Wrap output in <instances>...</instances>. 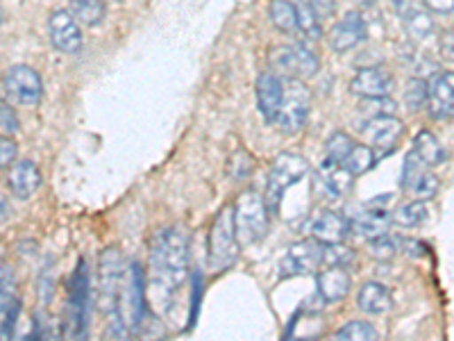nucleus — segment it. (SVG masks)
I'll list each match as a JSON object with an SVG mask.
<instances>
[{"mask_svg":"<svg viewBox=\"0 0 454 341\" xmlns=\"http://www.w3.org/2000/svg\"><path fill=\"white\" fill-rule=\"evenodd\" d=\"M355 262V253L340 243H323V264L325 266H350Z\"/></svg>","mask_w":454,"mask_h":341,"instance_id":"34","label":"nucleus"},{"mask_svg":"<svg viewBox=\"0 0 454 341\" xmlns=\"http://www.w3.org/2000/svg\"><path fill=\"white\" fill-rule=\"evenodd\" d=\"M307 5L316 12V16H318L320 21H323V19H330L336 12V0H307Z\"/></svg>","mask_w":454,"mask_h":341,"instance_id":"40","label":"nucleus"},{"mask_svg":"<svg viewBox=\"0 0 454 341\" xmlns=\"http://www.w3.org/2000/svg\"><path fill=\"white\" fill-rule=\"evenodd\" d=\"M309 176V162L298 153H279L275 162L270 164L269 178H266V189H263V202L269 207V212L278 214L282 207L284 194L289 192L291 186L298 185Z\"/></svg>","mask_w":454,"mask_h":341,"instance_id":"2","label":"nucleus"},{"mask_svg":"<svg viewBox=\"0 0 454 341\" xmlns=\"http://www.w3.org/2000/svg\"><path fill=\"white\" fill-rule=\"evenodd\" d=\"M3 19H5V12H3V7H0V23H3Z\"/></svg>","mask_w":454,"mask_h":341,"instance_id":"46","label":"nucleus"},{"mask_svg":"<svg viewBox=\"0 0 454 341\" xmlns=\"http://www.w3.org/2000/svg\"><path fill=\"white\" fill-rule=\"evenodd\" d=\"M192 269L189 237L182 227H161L150 243V282L164 303L184 287Z\"/></svg>","mask_w":454,"mask_h":341,"instance_id":"1","label":"nucleus"},{"mask_svg":"<svg viewBox=\"0 0 454 341\" xmlns=\"http://www.w3.org/2000/svg\"><path fill=\"white\" fill-rule=\"evenodd\" d=\"M425 221H427V205H425V201L403 202L391 214V223L400 227H419Z\"/></svg>","mask_w":454,"mask_h":341,"instance_id":"30","label":"nucleus"},{"mask_svg":"<svg viewBox=\"0 0 454 341\" xmlns=\"http://www.w3.org/2000/svg\"><path fill=\"white\" fill-rule=\"evenodd\" d=\"M393 3V7H395L397 12H404L409 7V3H411V0H391Z\"/></svg>","mask_w":454,"mask_h":341,"instance_id":"44","label":"nucleus"},{"mask_svg":"<svg viewBox=\"0 0 454 341\" xmlns=\"http://www.w3.org/2000/svg\"><path fill=\"white\" fill-rule=\"evenodd\" d=\"M19 157V146L10 137H0V169H10Z\"/></svg>","mask_w":454,"mask_h":341,"instance_id":"39","label":"nucleus"},{"mask_svg":"<svg viewBox=\"0 0 454 341\" xmlns=\"http://www.w3.org/2000/svg\"><path fill=\"white\" fill-rule=\"evenodd\" d=\"M336 339H343V341H375L377 339V330L372 328V323L368 321H350L346 326L340 328L336 332Z\"/></svg>","mask_w":454,"mask_h":341,"instance_id":"33","label":"nucleus"},{"mask_svg":"<svg viewBox=\"0 0 454 341\" xmlns=\"http://www.w3.org/2000/svg\"><path fill=\"white\" fill-rule=\"evenodd\" d=\"M234 230L241 246H254L269 234L270 214L257 192H243L234 202Z\"/></svg>","mask_w":454,"mask_h":341,"instance_id":"4","label":"nucleus"},{"mask_svg":"<svg viewBox=\"0 0 454 341\" xmlns=\"http://www.w3.org/2000/svg\"><path fill=\"white\" fill-rule=\"evenodd\" d=\"M403 189L413 198V201H429V198H434L439 194L441 180L434 176L427 166L420 164V162L409 153L407 160H404Z\"/></svg>","mask_w":454,"mask_h":341,"instance_id":"13","label":"nucleus"},{"mask_svg":"<svg viewBox=\"0 0 454 341\" xmlns=\"http://www.w3.org/2000/svg\"><path fill=\"white\" fill-rule=\"evenodd\" d=\"M125 259L123 255L116 249L105 250L103 258H100V310L109 316V323H112L114 332L116 335H125V330L121 328L119 316H116V298H119V287L121 278H123Z\"/></svg>","mask_w":454,"mask_h":341,"instance_id":"8","label":"nucleus"},{"mask_svg":"<svg viewBox=\"0 0 454 341\" xmlns=\"http://www.w3.org/2000/svg\"><path fill=\"white\" fill-rule=\"evenodd\" d=\"M388 227H391V212L377 210V207L359 212L350 221V233L359 234L362 239H375L380 234H387Z\"/></svg>","mask_w":454,"mask_h":341,"instance_id":"23","label":"nucleus"},{"mask_svg":"<svg viewBox=\"0 0 454 341\" xmlns=\"http://www.w3.org/2000/svg\"><path fill=\"white\" fill-rule=\"evenodd\" d=\"M352 278L343 266H327L325 271H320L318 278H316V289L318 296L325 303H340L346 300V296L350 294Z\"/></svg>","mask_w":454,"mask_h":341,"instance_id":"21","label":"nucleus"},{"mask_svg":"<svg viewBox=\"0 0 454 341\" xmlns=\"http://www.w3.org/2000/svg\"><path fill=\"white\" fill-rule=\"evenodd\" d=\"M407 14V32L416 39V42H425L434 35V21L429 12L425 10H411L404 12Z\"/></svg>","mask_w":454,"mask_h":341,"instance_id":"32","label":"nucleus"},{"mask_svg":"<svg viewBox=\"0 0 454 341\" xmlns=\"http://www.w3.org/2000/svg\"><path fill=\"white\" fill-rule=\"evenodd\" d=\"M0 132H7V135L16 132V116L5 105H0Z\"/></svg>","mask_w":454,"mask_h":341,"instance_id":"42","label":"nucleus"},{"mask_svg":"<svg viewBox=\"0 0 454 341\" xmlns=\"http://www.w3.org/2000/svg\"><path fill=\"white\" fill-rule=\"evenodd\" d=\"M269 67L282 80H309L320 71V59L300 44H284L270 48Z\"/></svg>","mask_w":454,"mask_h":341,"instance_id":"6","label":"nucleus"},{"mask_svg":"<svg viewBox=\"0 0 454 341\" xmlns=\"http://www.w3.org/2000/svg\"><path fill=\"white\" fill-rule=\"evenodd\" d=\"M429 116L434 121H450L454 112V75L443 71L427 83V99H425Z\"/></svg>","mask_w":454,"mask_h":341,"instance_id":"14","label":"nucleus"},{"mask_svg":"<svg viewBox=\"0 0 454 341\" xmlns=\"http://www.w3.org/2000/svg\"><path fill=\"white\" fill-rule=\"evenodd\" d=\"M10 205L5 202V198H0V223H5L10 218Z\"/></svg>","mask_w":454,"mask_h":341,"instance_id":"43","label":"nucleus"},{"mask_svg":"<svg viewBox=\"0 0 454 341\" xmlns=\"http://www.w3.org/2000/svg\"><path fill=\"white\" fill-rule=\"evenodd\" d=\"M239 253H241V243H239L237 230H234V207L225 205L214 218L209 237H207V264L214 274L227 271L230 266H234Z\"/></svg>","mask_w":454,"mask_h":341,"instance_id":"3","label":"nucleus"},{"mask_svg":"<svg viewBox=\"0 0 454 341\" xmlns=\"http://www.w3.org/2000/svg\"><path fill=\"white\" fill-rule=\"evenodd\" d=\"M395 89V78L391 71L382 67H366L355 73L350 83V91L359 99H377V96H391Z\"/></svg>","mask_w":454,"mask_h":341,"instance_id":"15","label":"nucleus"},{"mask_svg":"<svg viewBox=\"0 0 454 341\" xmlns=\"http://www.w3.org/2000/svg\"><path fill=\"white\" fill-rule=\"evenodd\" d=\"M404 132V123L395 114H380V116H368L362 125V137L372 150H393L400 144V137Z\"/></svg>","mask_w":454,"mask_h":341,"instance_id":"12","label":"nucleus"},{"mask_svg":"<svg viewBox=\"0 0 454 341\" xmlns=\"http://www.w3.org/2000/svg\"><path fill=\"white\" fill-rule=\"evenodd\" d=\"M356 305L366 314H384V312L391 310L393 296L382 282H366L356 294Z\"/></svg>","mask_w":454,"mask_h":341,"instance_id":"25","label":"nucleus"},{"mask_svg":"<svg viewBox=\"0 0 454 341\" xmlns=\"http://www.w3.org/2000/svg\"><path fill=\"white\" fill-rule=\"evenodd\" d=\"M314 185L316 189L325 194V198H340L346 196L348 192L352 189L355 185V176L348 173V169L339 162H332V160H323L318 166V173L314 176Z\"/></svg>","mask_w":454,"mask_h":341,"instance_id":"17","label":"nucleus"},{"mask_svg":"<svg viewBox=\"0 0 454 341\" xmlns=\"http://www.w3.org/2000/svg\"><path fill=\"white\" fill-rule=\"evenodd\" d=\"M68 12L80 26L93 28L105 19V3L103 0H71Z\"/></svg>","mask_w":454,"mask_h":341,"instance_id":"29","label":"nucleus"},{"mask_svg":"<svg viewBox=\"0 0 454 341\" xmlns=\"http://www.w3.org/2000/svg\"><path fill=\"white\" fill-rule=\"evenodd\" d=\"M356 5H364V7H368V5H372V3H375V0H355Z\"/></svg>","mask_w":454,"mask_h":341,"instance_id":"45","label":"nucleus"},{"mask_svg":"<svg viewBox=\"0 0 454 341\" xmlns=\"http://www.w3.org/2000/svg\"><path fill=\"white\" fill-rule=\"evenodd\" d=\"M323 266V243L318 239H305L289 246L286 255L279 259V278L311 275Z\"/></svg>","mask_w":454,"mask_h":341,"instance_id":"10","label":"nucleus"},{"mask_svg":"<svg viewBox=\"0 0 454 341\" xmlns=\"http://www.w3.org/2000/svg\"><path fill=\"white\" fill-rule=\"evenodd\" d=\"M368 242H371V246H368V249H371L372 258L382 259V262L395 258L397 249H400V242H397L395 237H388V233L380 234V237H375V239H368Z\"/></svg>","mask_w":454,"mask_h":341,"instance_id":"36","label":"nucleus"},{"mask_svg":"<svg viewBox=\"0 0 454 341\" xmlns=\"http://www.w3.org/2000/svg\"><path fill=\"white\" fill-rule=\"evenodd\" d=\"M116 3H125V0H116Z\"/></svg>","mask_w":454,"mask_h":341,"instance_id":"47","label":"nucleus"},{"mask_svg":"<svg viewBox=\"0 0 454 341\" xmlns=\"http://www.w3.org/2000/svg\"><path fill=\"white\" fill-rule=\"evenodd\" d=\"M295 10H298V30L295 32H300L309 42H318L323 36V26H320V19L316 16V12L307 3L295 5Z\"/></svg>","mask_w":454,"mask_h":341,"instance_id":"31","label":"nucleus"},{"mask_svg":"<svg viewBox=\"0 0 454 341\" xmlns=\"http://www.w3.org/2000/svg\"><path fill=\"white\" fill-rule=\"evenodd\" d=\"M375 162H377L375 150H372L368 144H356V141H355V144H352V148L348 150V155L343 157V162H340V164L346 166L350 176L359 178V176H366L368 170L375 166Z\"/></svg>","mask_w":454,"mask_h":341,"instance_id":"27","label":"nucleus"},{"mask_svg":"<svg viewBox=\"0 0 454 341\" xmlns=\"http://www.w3.org/2000/svg\"><path fill=\"white\" fill-rule=\"evenodd\" d=\"M311 237L320 243H340L350 234V221L334 210H320L309 223Z\"/></svg>","mask_w":454,"mask_h":341,"instance_id":"18","label":"nucleus"},{"mask_svg":"<svg viewBox=\"0 0 454 341\" xmlns=\"http://www.w3.org/2000/svg\"><path fill=\"white\" fill-rule=\"evenodd\" d=\"M269 16L273 26L284 35H294L298 30V10L291 0H270Z\"/></svg>","mask_w":454,"mask_h":341,"instance_id":"28","label":"nucleus"},{"mask_svg":"<svg viewBox=\"0 0 454 341\" xmlns=\"http://www.w3.org/2000/svg\"><path fill=\"white\" fill-rule=\"evenodd\" d=\"M366 35L368 32L364 16L359 12H348L339 23H334L327 42H330V48L334 52H348L355 46H359L366 39Z\"/></svg>","mask_w":454,"mask_h":341,"instance_id":"16","label":"nucleus"},{"mask_svg":"<svg viewBox=\"0 0 454 341\" xmlns=\"http://www.w3.org/2000/svg\"><path fill=\"white\" fill-rule=\"evenodd\" d=\"M397 105L391 96H377V99H364L362 112L366 116H380V114H395Z\"/></svg>","mask_w":454,"mask_h":341,"instance_id":"37","label":"nucleus"},{"mask_svg":"<svg viewBox=\"0 0 454 341\" xmlns=\"http://www.w3.org/2000/svg\"><path fill=\"white\" fill-rule=\"evenodd\" d=\"M411 155L416 157L420 164L427 166V169L445 164V160H448L445 148L441 146V141L434 137V132H429V130H420L419 135H416V139H413L411 144Z\"/></svg>","mask_w":454,"mask_h":341,"instance_id":"24","label":"nucleus"},{"mask_svg":"<svg viewBox=\"0 0 454 341\" xmlns=\"http://www.w3.org/2000/svg\"><path fill=\"white\" fill-rule=\"evenodd\" d=\"M116 316H119L125 335L139 330L141 321H144V274H141L139 264L125 262L119 298H116Z\"/></svg>","mask_w":454,"mask_h":341,"instance_id":"5","label":"nucleus"},{"mask_svg":"<svg viewBox=\"0 0 454 341\" xmlns=\"http://www.w3.org/2000/svg\"><path fill=\"white\" fill-rule=\"evenodd\" d=\"M427 12H434V14L450 16L454 10V0H423Z\"/></svg>","mask_w":454,"mask_h":341,"instance_id":"41","label":"nucleus"},{"mask_svg":"<svg viewBox=\"0 0 454 341\" xmlns=\"http://www.w3.org/2000/svg\"><path fill=\"white\" fill-rule=\"evenodd\" d=\"M311 112V91L305 80H284V96L275 125L284 135H298Z\"/></svg>","mask_w":454,"mask_h":341,"instance_id":"7","label":"nucleus"},{"mask_svg":"<svg viewBox=\"0 0 454 341\" xmlns=\"http://www.w3.org/2000/svg\"><path fill=\"white\" fill-rule=\"evenodd\" d=\"M71 303H68V314H71V328L67 330L68 337H80L84 332V303H87V275H84V262H80L78 274L71 280Z\"/></svg>","mask_w":454,"mask_h":341,"instance_id":"22","label":"nucleus"},{"mask_svg":"<svg viewBox=\"0 0 454 341\" xmlns=\"http://www.w3.org/2000/svg\"><path fill=\"white\" fill-rule=\"evenodd\" d=\"M48 35H51L55 51L64 52V55H75L84 46L82 28L68 10L52 12L51 19H48Z\"/></svg>","mask_w":454,"mask_h":341,"instance_id":"11","label":"nucleus"},{"mask_svg":"<svg viewBox=\"0 0 454 341\" xmlns=\"http://www.w3.org/2000/svg\"><path fill=\"white\" fill-rule=\"evenodd\" d=\"M10 192L16 198H32L36 189L42 186V169L32 160H16L10 169V178H7Z\"/></svg>","mask_w":454,"mask_h":341,"instance_id":"19","label":"nucleus"},{"mask_svg":"<svg viewBox=\"0 0 454 341\" xmlns=\"http://www.w3.org/2000/svg\"><path fill=\"white\" fill-rule=\"evenodd\" d=\"M284 96V80L275 73H262L257 80V103L259 112H262L263 121L275 123L279 112V105H282Z\"/></svg>","mask_w":454,"mask_h":341,"instance_id":"20","label":"nucleus"},{"mask_svg":"<svg viewBox=\"0 0 454 341\" xmlns=\"http://www.w3.org/2000/svg\"><path fill=\"white\" fill-rule=\"evenodd\" d=\"M16 312H19V303H16L14 275L7 266H0V330H10Z\"/></svg>","mask_w":454,"mask_h":341,"instance_id":"26","label":"nucleus"},{"mask_svg":"<svg viewBox=\"0 0 454 341\" xmlns=\"http://www.w3.org/2000/svg\"><path fill=\"white\" fill-rule=\"evenodd\" d=\"M425 99H427V83L425 80H411L407 89V105L409 109H420L425 105Z\"/></svg>","mask_w":454,"mask_h":341,"instance_id":"38","label":"nucleus"},{"mask_svg":"<svg viewBox=\"0 0 454 341\" xmlns=\"http://www.w3.org/2000/svg\"><path fill=\"white\" fill-rule=\"evenodd\" d=\"M3 89L10 103L23 105V107H32V105L42 103L43 96V83L42 75L32 67L26 64H16L3 78Z\"/></svg>","mask_w":454,"mask_h":341,"instance_id":"9","label":"nucleus"},{"mask_svg":"<svg viewBox=\"0 0 454 341\" xmlns=\"http://www.w3.org/2000/svg\"><path fill=\"white\" fill-rule=\"evenodd\" d=\"M352 144H355V139H350V135H346V132H334V135L327 139L325 144V155L327 160L332 162H343V157L348 155V150L352 148Z\"/></svg>","mask_w":454,"mask_h":341,"instance_id":"35","label":"nucleus"}]
</instances>
